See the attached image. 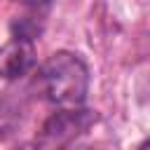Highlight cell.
Masks as SVG:
<instances>
[{
    "mask_svg": "<svg viewBox=\"0 0 150 150\" xmlns=\"http://www.w3.org/2000/svg\"><path fill=\"white\" fill-rule=\"evenodd\" d=\"M40 84L54 105L61 110H77L87 101L89 68L77 54L56 52L45 61L40 70Z\"/></svg>",
    "mask_w": 150,
    "mask_h": 150,
    "instance_id": "1",
    "label": "cell"
},
{
    "mask_svg": "<svg viewBox=\"0 0 150 150\" xmlns=\"http://www.w3.org/2000/svg\"><path fill=\"white\" fill-rule=\"evenodd\" d=\"M91 122H94V115L82 108L54 112L40 129L35 138V150H63L80 134H84Z\"/></svg>",
    "mask_w": 150,
    "mask_h": 150,
    "instance_id": "2",
    "label": "cell"
},
{
    "mask_svg": "<svg viewBox=\"0 0 150 150\" xmlns=\"http://www.w3.org/2000/svg\"><path fill=\"white\" fill-rule=\"evenodd\" d=\"M35 66V45L28 38H12L0 47V75L5 80H16Z\"/></svg>",
    "mask_w": 150,
    "mask_h": 150,
    "instance_id": "3",
    "label": "cell"
},
{
    "mask_svg": "<svg viewBox=\"0 0 150 150\" xmlns=\"http://www.w3.org/2000/svg\"><path fill=\"white\" fill-rule=\"evenodd\" d=\"M138 150H150V138H148V141H143V143L138 145Z\"/></svg>",
    "mask_w": 150,
    "mask_h": 150,
    "instance_id": "4",
    "label": "cell"
},
{
    "mask_svg": "<svg viewBox=\"0 0 150 150\" xmlns=\"http://www.w3.org/2000/svg\"><path fill=\"white\" fill-rule=\"evenodd\" d=\"M91 150H98V148H91Z\"/></svg>",
    "mask_w": 150,
    "mask_h": 150,
    "instance_id": "5",
    "label": "cell"
}]
</instances>
